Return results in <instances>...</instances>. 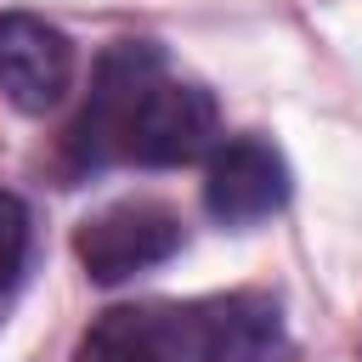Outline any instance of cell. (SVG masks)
Returning a JSON list of instances; mask_svg holds the SVG:
<instances>
[{
  "instance_id": "obj_1",
  "label": "cell",
  "mask_w": 362,
  "mask_h": 362,
  "mask_svg": "<svg viewBox=\"0 0 362 362\" xmlns=\"http://www.w3.org/2000/svg\"><path fill=\"white\" fill-rule=\"evenodd\" d=\"M215 96L192 79L164 74L158 45L124 40L102 51L90 102L68 130V147L85 164H141V170H175L215 147Z\"/></svg>"
},
{
  "instance_id": "obj_2",
  "label": "cell",
  "mask_w": 362,
  "mask_h": 362,
  "mask_svg": "<svg viewBox=\"0 0 362 362\" xmlns=\"http://www.w3.org/2000/svg\"><path fill=\"white\" fill-rule=\"evenodd\" d=\"M175 249H181V215L158 198L107 204L90 221H79V232H74V255L90 283H124L136 272L164 266Z\"/></svg>"
},
{
  "instance_id": "obj_3",
  "label": "cell",
  "mask_w": 362,
  "mask_h": 362,
  "mask_svg": "<svg viewBox=\"0 0 362 362\" xmlns=\"http://www.w3.org/2000/svg\"><path fill=\"white\" fill-rule=\"evenodd\" d=\"M181 322H187V351L198 362H294V334L283 322V305L260 288L215 294L181 311Z\"/></svg>"
},
{
  "instance_id": "obj_4",
  "label": "cell",
  "mask_w": 362,
  "mask_h": 362,
  "mask_svg": "<svg viewBox=\"0 0 362 362\" xmlns=\"http://www.w3.org/2000/svg\"><path fill=\"white\" fill-rule=\"evenodd\" d=\"M74 85V40L34 17L0 11V96L17 113H51Z\"/></svg>"
},
{
  "instance_id": "obj_5",
  "label": "cell",
  "mask_w": 362,
  "mask_h": 362,
  "mask_svg": "<svg viewBox=\"0 0 362 362\" xmlns=\"http://www.w3.org/2000/svg\"><path fill=\"white\" fill-rule=\"evenodd\" d=\"M288 204V164L260 136H232L209 153L204 170V209L221 226H255Z\"/></svg>"
},
{
  "instance_id": "obj_6",
  "label": "cell",
  "mask_w": 362,
  "mask_h": 362,
  "mask_svg": "<svg viewBox=\"0 0 362 362\" xmlns=\"http://www.w3.org/2000/svg\"><path fill=\"white\" fill-rule=\"evenodd\" d=\"M187 351V322L181 317H158V311H102L79 345L74 362H181Z\"/></svg>"
},
{
  "instance_id": "obj_7",
  "label": "cell",
  "mask_w": 362,
  "mask_h": 362,
  "mask_svg": "<svg viewBox=\"0 0 362 362\" xmlns=\"http://www.w3.org/2000/svg\"><path fill=\"white\" fill-rule=\"evenodd\" d=\"M28 266V204L17 192H0V300L17 288Z\"/></svg>"
}]
</instances>
